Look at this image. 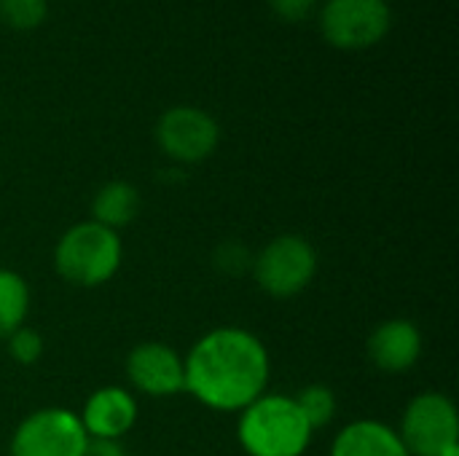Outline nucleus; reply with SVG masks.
Listing matches in <instances>:
<instances>
[{
  "mask_svg": "<svg viewBox=\"0 0 459 456\" xmlns=\"http://www.w3.org/2000/svg\"><path fill=\"white\" fill-rule=\"evenodd\" d=\"M317 247L296 231L272 237L255 255L250 274L261 293L277 301L301 296L317 277Z\"/></svg>",
  "mask_w": 459,
  "mask_h": 456,
  "instance_id": "4",
  "label": "nucleus"
},
{
  "mask_svg": "<svg viewBox=\"0 0 459 456\" xmlns=\"http://www.w3.org/2000/svg\"><path fill=\"white\" fill-rule=\"evenodd\" d=\"M312 438L293 395L264 392L237 414V443L245 456H304Z\"/></svg>",
  "mask_w": 459,
  "mask_h": 456,
  "instance_id": "2",
  "label": "nucleus"
},
{
  "mask_svg": "<svg viewBox=\"0 0 459 456\" xmlns=\"http://www.w3.org/2000/svg\"><path fill=\"white\" fill-rule=\"evenodd\" d=\"M140 204H143V199H140L137 185H132L129 180H108L91 196V204H89L91 218L89 220H94L110 231H121L137 218Z\"/></svg>",
  "mask_w": 459,
  "mask_h": 456,
  "instance_id": "13",
  "label": "nucleus"
},
{
  "mask_svg": "<svg viewBox=\"0 0 459 456\" xmlns=\"http://www.w3.org/2000/svg\"><path fill=\"white\" fill-rule=\"evenodd\" d=\"M328 456H409V452L393 425L355 419L336 433Z\"/></svg>",
  "mask_w": 459,
  "mask_h": 456,
  "instance_id": "12",
  "label": "nucleus"
},
{
  "mask_svg": "<svg viewBox=\"0 0 459 456\" xmlns=\"http://www.w3.org/2000/svg\"><path fill=\"white\" fill-rule=\"evenodd\" d=\"M441 456H459V443H455V446H449V449H446V452H444V454Z\"/></svg>",
  "mask_w": 459,
  "mask_h": 456,
  "instance_id": "21",
  "label": "nucleus"
},
{
  "mask_svg": "<svg viewBox=\"0 0 459 456\" xmlns=\"http://www.w3.org/2000/svg\"><path fill=\"white\" fill-rule=\"evenodd\" d=\"M32 293L27 280L13 271L0 266V341H5L16 328L27 325Z\"/></svg>",
  "mask_w": 459,
  "mask_h": 456,
  "instance_id": "14",
  "label": "nucleus"
},
{
  "mask_svg": "<svg viewBox=\"0 0 459 456\" xmlns=\"http://www.w3.org/2000/svg\"><path fill=\"white\" fill-rule=\"evenodd\" d=\"M212 263H215V269H218L221 274H226V277H242V274H247L250 266H253V253H250L242 242L229 239V242H223V245L215 247Z\"/></svg>",
  "mask_w": 459,
  "mask_h": 456,
  "instance_id": "18",
  "label": "nucleus"
},
{
  "mask_svg": "<svg viewBox=\"0 0 459 456\" xmlns=\"http://www.w3.org/2000/svg\"><path fill=\"white\" fill-rule=\"evenodd\" d=\"M398 435L409 456H441L459 443V414L455 400L444 392L414 395L398 425Z\"/></svg>",
  "mask_w": 459,
  "mask_h": 456,
  "instance_id": "8",
  "label": "nucleus"
},
{
  "mask_svg": "<svg viewBox=\"0 0 459 456\" xmlns=\"http://www.w3.org/2000/svg\"><path fill=\"white\" fill-rule=\"evenodd\" d=\"M124 263L118 231L94 220L73 223L54 245V271L73 288L94 290L108 285Z\"/></svg>",
  "mask_w": 459,
  "mask_h": 456,
  "instance_id": "3",
  "label": "nucleus"
},
{
  "mask_svg": "<svg viewBox=\"0 0 459 456\" xmlns=\"http://www.w3.org/2000/svg\"><path fill=\"white\" fill-rule=\"evenodd\" d=\"M89 443L75 411L46 406L30 411L11 433L8 456H81Z\"/></svg>",
  "mask_w": 459,
  "mask_h": 456,
  "instance_id": "7",
  "label": "nucleus"
},
{
  "mask_svg": "<svg viewBox=\"0 0 459 456\" xmlns=\"http://www.w3.org/2000/svg\"><path fill=\"white\" fill-rule=\"evenodd\" d=\"M425 352V336L420 325L409 317H390L382 320L366 341L368 363L387 376L409 374Z\"/></svg>",
  "mask_w": 459,
  "mask_h": 456,
  "instance_id": "10",
  "label": "nucleus"
},
{
  "mask_svg": "<svg viewBox=\"0 0 459 456\" xmlns=\"http://www.w3.org/2000/svg\"><path fill=\"white\" fill-rule=\"evenodd\" d=\"M78 419L89 441H124L140 419L137 395L129 387L105 384L86 398Z\"/></svg>",
  "mask_w": 459,
  "mask_h": 456,
  "instance_id": "11",
  "label": "nucleus"
},
{
  "mask_svg": "<svg viewBox=\"0 0 459 456\" xmlns=\"http://www.w3.org/2000/svg\"><path fill=\"white\" fill-rule=\"evenodd\" d=\"M269 11L288 24L307 22L312 13H317V0H266Z\"/></svg>",
  "mask_w": 459,
  "mask_h": 456,
  "instance_id": "19",
  "label": "nucleus"
},
{
  "mask_svg": "<svg viewBox=\"0 0 459 456\" xmlns=\"http://www.w3.org/2000/svg\"><path fill=\"white\" fill-rule=\"evenodd\" d=\"M317 27L333 48L363 51L390 35L393 8L387 0H325L317 11Z\"/></svg>",
  "mask_w": 459,
  "mask_h": 456,
  "instance_id": "5",
  "label": "nucleus"
},
{
  "mask_svg": "<svg viewBox=\"0 0 459 456\" xmlns=\"http://www.w3.org/2000/svg\"><path fill=\"white\" fill-rule=\"evenodd\" d=\"M293 400H296V406L301 409V414H304L307 425L312 427V433L325 430V427L336 419V414H339L336 392H333L328 384H320V382H317V384L301 387V392L293 395Z\"/></svg>",
  "mask_w": 459,
  "mask_h": 456,
  "instance_id": "15",
  "label": "nucleus"
},
{
  "mask_svg": "<svg viewBox=\"0 0 459 456\" xmlns=\"http://www.w3.org/2000/svg\"><path fill=\"white\" fill-rule=\"evenodd\" d=\"M81 456H129L121 441H89Z\"/></svg>",
  "mask_w": 459,
  "mask_h": 456,
  "instance_id": "20",
  "label": "nucleus"
},
{
  "mask_svg": "<svg viewBox=\"0 0 459 456\" xmlns=\"http://www.w3.org/2000/svg\"><path fill=\"white\" fill-rule=\"evenodd\" d=\"M124 374L134 395L167 400L186 392L183 355L164 341H140L129 349Z\"/></svg>",
  "mask_w": 459,
  "mask_h": 456,
  "instance_id": "9",
  "label": "nucleus"
},
{
  "mask_svg": "<svg viewBox=\"0 0 459 456\" xmlns=\"http://www.w3.org/2000/svg\"><path fill=\"white\" fill-rule=\"evenodd\" d=\"M186 392L210 411L239 414L269 392L272 357L266 344L247 328L221 325L196 339L183 355Z\"/></svg>",
  "mask_w": 459,
  "mask_h": 456,
  "instance_id": "1",
  "label": "nucleus"
},
{
  "mask_svg": "<svg viewBox=\"0 0 459 456\" xmlns=\"http://www.w3.org/2000/svg\"><path fill=\"white\" fill-rule=\"evenodd\" d=\"M5 352L11 355L16 366H35L46 352V341L35 328L22 325L5 339Z\"/></svg>",
  "mask_w": 459,
  "mask_h": 456,
  "instance_id": "17",
  "label": "nucleus"
},
{
  "mask_svg": "<svg viewBox=\"0 0 459 456\" xmlns=\"http://www.w3.org/2000/svg\"><path fill=\"white\" fill-rule=\"evenodd\" d=\"M48 16V0H0V22L11 30H38Z\"/></svg>",
  "mask_w": 459,
  "mask_h": 456,
  "instance_id": "16",
  "label": "nucleus"
},
{
  "mask_svg": "<svg viewBox=\"0 0 459 456\" xmlns=\"http://www.w3.org/2000/svg\"><path fill=\"white\" fill-rule=\"evenodd\" d=\"M153 137L159 151L183 167L207 161L221 145V124L218 118L196 105H172L167 108L156 126Z\"/></svg>",
  "mask_w": 459,
  "mask_h": 456,
  "instance_id": "6",
  "label": "nucleus"
}]
</instances>
